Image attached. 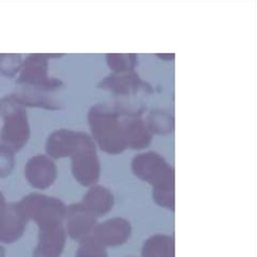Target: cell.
Returning <instances> with one entry per match:
<instances>
[{
	"label": "cell",
	"mask_w": 257,
	"mask_h": 257,
	"mask_svg": "<svg viewBox=\"0 0 257 257\" xmlns=\"http://www.w3.org/2000/svg\"><path fill=\"white\" fill-rule=\"evenodd\" d=\"M123 114L138 116V112L119 104H94L87 114V121L92 137L97 146L107 154H119L126 148L123 120L119 117Z\"/></svg>",
	"instance_id": "6da1fadb"
},
{
	"label": "cell",
	"mask_w": 257,
	"mask_h": 257,
	"mask_svg": "<svg viewBox=\"0 0 257 257\" xmlns=\"http://www.w3.org/2000/svg\"><path fill=\"white\" fill-rule=\"evenodd\" d=\"M75 257H107L106 247L90 235L79 242Z\"/></svg>",
	"instance_id": "ac0fdd59"
},
{
	"label": "cell",
	"mask_w": 257,
	"mask_h": 257,
	"mask_svg": "<svg viewBox=\"0 0 257 257\" xmlns=\"http://www.w3.org/2000/svg\"><path fill=\"white\" fill-rule=\"evenodd\" d=\"M14 168V152L0 144V178L7 177Z\"/></svg>",
	"instance_id": "44dd1931"
},
{
	"label": "cell",
	"mask_w": 257,
	"mask_h": 257,
	"mask_svg": "<svg viewBox=\"0 0 257 257\" xmlns=\"http://www.w3.org/2000/svg\"><path fill=\"white\" fill-rule=\"evenodd\" d=\"M22 62L19 54H0V74L5 76L15 75L21 69Z\"/></svg>",
	"instance_id": "ffe728a7"
},
{
	"label": "cell",
	"mask_w": 257,
	"mask_h": 257,
	"mask_svg": "<svg viewBox=\"0 0 257 257\" xmlns=\"http://www.w3.org/2000/svg\"><path fill=\"white\" fill-rule=\"evenodd\" d=\"M18 203L27 219L36 222L38 227L60 224L66 216L67 207L62 201L53 197L33 193L27 195Z\"/></svg>",
	"instance_id": "277c9868"
},
{
	"label": "cell",
	"mask_w": 257,
	"mask_h": 257,
	"mask_svg": "<svg viewBox=\"0 0 257 257\" xmlns=\"http://www.w3.org/2000/svg\"><path fill=\"white\" fill-rule=\"evenodd\" d=\"M87 134L66 128L54 131L49 135L45 144V151L50 158L59 159L71 157L87 138Z\"/></svg>",
	"instance_id": "52a82bcc"
},
{
	"label": "cell",
	"mask_w": 257,
	"mask_h": 257,
	"mask_svg": "<svg viewBox=\"0 0 257 257\" xmlns=\"http://www.w3.org/2000/svg\"><path fill=\"white\" fill-rule=\"evenodd\" d=\"M123 134L126 147L132 149H144L152 140V133L147 122L138 116L123 119Z\"/></svg>",
	"instance_id": "5bb4252c"
},
{
	"label": "cell",
	"mask_w": 257,
	"mask_h": 257,
	"mask_svg": "<svg viewBox=\"0 0 257 257\" xmlns=\"http://www.w3.org/2000/svg\"><path fill=\"white\" fill-rule=\"evenodd\" d=\"M70 158L71 172L75 180L85 187L95 185L99 178L100 165L94 141L87 136L82 145Z\"/></svg>",
	"instance_id": "5b68a950"
},
{
	"label": "cell",
	"mask_w": 257,
	"mask_h": 257,
	"mask_svg": "<svg viewBox=\"0 0 257 257\" xmlns=\"http://www.w3.org/2000/svg\"><path fill=\"white\" fill-rule=\"evenodd\" d=\"M106 61L113 72L133 71L138 58L135 54H107Z\"/></svg>",
	"instance_id": "d6986e66"
},
{
	"label": "cell",
	"mask_w": 257,
	"mask_h": 257,
	"mask_svg": "<svg viewBox=\"0 0 257 257\" xmlns=\"http://www.w3.org/2000/svg\"><path fill=\"white\" fill-rule=\"evenodd\" d=\"M65 219L68 235L78 242L90 236L97 223L96 216L84 208L81 203L67 207Z\"/></svg>",
	"instance_id": "30bf717a"
},
{
	"label": "cell",
	"mask_w": 257,
	"mask_h": 257,
	"mask_svg": "<svg viewBox=\"0 0 257 257\" xmlns=\"http://www.w3.org/2000/svg\"><path fill=\"white\" fill-rule=\"evenodd\" d=\"M25 177L32 187L43 190L54 183L57 177V167L50 157L37 155L27 161Z\"/></svg>",
	"instance_id": "9c48e42d"
},
{
	"label": "cell",
	"mask_w": 257,
	"mask_h": 257,
	"mask_svg": "<svg viewBox=\"0 0 257 257\" xmlns=\"http://www.w3.org/2000/svg\"><path fill=\"white\" fill-rule=\"evenodd\" d=\"M38 228V243L33 251V257H60L66 241L63 224H51Z\"/></svg>",
	"instance_id": "ba28073f"
},
{
	"label": "cell",
	"mask_w": 257,
	"mask_h": 257,
	"mask_svg": "<svg viewBox=\"0 0 257 257\" xmlns=\"http://www.w3.org/2000/svg\"><path fill=\"white\" fill-rule=\"evenodd\" d=\"M131 233V223L123 218L116 217L96 224L91 235L104 247H113L125 243Z\"/></svg>",
	"instance_id": "7c38bea8"
},
{
	"label": "cell",
	"mask_w": 257,
	"mask_h": 257,
	"mask_svg": "<svg viewBox=\"0 0 257 257\" xmlns=\"http://www.w3.org/2000/svg\"><path fill=\"white\" fill-rule=\"evenodd\" d=\"M134 174L155 189L174 188L173 167L159 154L147 152L137 155L132 162Z\"/></svg>",
	"instance_id": "3957f363"
},
{
	"label": "cell",
	"mask_w": 257,
	"mask_h": 257,
	"mask_svg": "<svg viewBox=\"0 0 257 257\" xmlns=\"http://www.w3.org/2000/svg\"><path fill=\"white\" fill-rule=\"evenodd\" d=\"M113 202V195L107 188L93 185L85 193L81 204L97 217L106 214L112 208Z\"/></svg>",
	"instance_id": "9a60e30c"
},
{
	"label": "cell",
	"mask_w": 257,
	"mask_h": 257,
	"mask_svg": "<svg viewBox=\"0 0 257 257\" xmlns=\"http://www.w3.org/2000/svg\"><path fill=\"white\" fill-rule=\"evenodd\" d=\"M100 86L118 94H132L150 88L134 70L113 72L101 80Z\"/></svg>",
	"instance_id": "4fadbf2b"
},
{
	"label": "cell",
	"mask_w": 257,
	"mask_h": 257,
	"mask_svg": "<svg viewBox=\"0 0 257 257\" xmlns=\"http://www.w3.org/2000/svg\"><path fill=\"white\" fill-rule=\"evenodd\" d=\"M143 257H175L174 238L165 234H156L148 238L142 249Z\"/></svg>",
	"instance_id": "2e32d148"
},
{
	"label": "cell",
	"mask_w": 257,
	"mask_h": 257,
	"mask_svg": "<svg viewBox=\"0 0 257 257\" xmlns=\"http://www.w3.org/2000/svg\"><path fill=\"white\" fill-rule=\"evenodd\" d=\"M153 198L158 205L166 209L174 210V207H175L174 188L155 189L153 190Z\"/></svg>",
	"instance_id": "7402d4cb"
},
{
	"label": "cell",
	"mask_w": 257,
	"mask_h": 257,
	"mask_svg": "<svg viewBox=\"0 0 257 257\" xmlns=\"http://www.w3.org/2000/svg\"><path fill=\"white\" fill-rule=\"evenodd\" d=\"M47 56L44 54H31L22 62L20 75L17 82L30 85L40 90H54L62 85V82L47 74Z\"/></svg>",
	"instance_id": "8992f818"
},
{
	"label": "cell",
	"mask_w": 257,
	"mask_h": 257,
	"mask_svg": "<svg viewBox=\"0 0 257 257\" xmlns=\"http://www.w3.org/2000/svg\"><path fill=\"white\" fill-rule=\"evenodd\" d=\"M28 219L19 203L6 204L0 216V242L13 243L24 233Z\"/></svg>",
	"instance_id": "8fae6325"
},
{
	"label": "cell",
	"mask_w": 257,
	"mask_h": 257,
	"mask_svg": "<svg viewBox=\"0 0 257 257\" xmlns=\"http://www.w3.org/2000/svg\"><path fill=\"white\" fill-rule=\"evenodd\" d=\"M151 133L160 135L170 134L174 128V118L167 111L156 109L152 110L148 115L147 122Z\"/></svg>",
	"instance_id": "e0dca14e"
},
{
	"label": "cell",
	"mask_w": 257,
	"mask_h": 257,
	"mask_svg": "<svg viewBox=\"0 0 257 257\" xmlns=\"http://www.w3.org/2000/svg\"><path fill=\"white\" fill-rule=\"evenodd\" d=\"M5 207H6L5 198H4L3 194H2V193H1V191H0V216H1V214L3 213V211H4Z\"/></svg>",
	"instance_id": "603a6c76"
},
{
	"label": "cell",
	"mask_w": 257,
	"mask_h": 257,
	"mask_svg": "<svg viewBox=\"0 0 257 257\" xmlns=\"http://www.w3.org/2000/svg\"><path fill=\"white\" fill-rule=\"evenodd\" d=\"M0 113L3 117L0 144L17 152L25 146L30 135L25 107L12 94L0 100Z\"/></svg>",
	"instance_id": "7a4b0ae2"
}]
</instances>
